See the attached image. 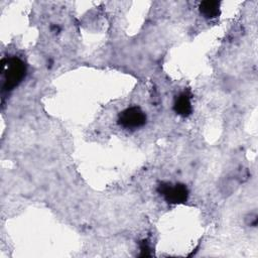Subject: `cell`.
<instances>
[{
  "label": "cell",
  "instance_id": "6da1fadb",
  "mask_svg": "<svg viewBox=\"0 0 258 258\" xmlns=\"http://www.w3.org/2000/svg\"><path fill=\"white\" fill-rule=\"evenodd\" d=\"M2 75L4 76L3 91H11L17 87L25 77L26 67L25 63L16 56L3 58L2 61Z\"/></svg>",
  "mask_w": 258,
  "mask_h": 258
},
{
  "label": "cell",
  "instance_id": "7a4b0ae2",
  "mask_svg": "<svg viewBox=\"0 0 258 258\" xmlns=\"http://www.w3.org/2000/svg\"><path fill=\"white\" fill-rule=\"evenodd\" d=\"M157 191L167 203L172 205L182 204L188 198V189L182 183L171 184L169 182H161L157 187Z\"/></svg>",
  "mask_w": 258,
  "mask_h": 258
},
{
  "label": "cell",
  "instance_id": "3957f363",
  "mask_svg": "<svg viewBox=\"0 0 258 258\" xmlns=\"http://www.w3.org/2000/svg\"><path fill=\"white\" fill-rule=\"evenodd\" d=\"M146 123L145 113L136 106L129 107L118 116V124L127 129H135Z\"/></svg>",
  "mask_w": 258,
  "mask_h": 258
},
{
  "label": "cell",
  "instance_id": "277c9868",
  "mask_svg": "<svg viewBox=\"0 0 258 258\" xmlns=\"http://www.w3.org/2000/svg\"><path fill=\"white\" fill-rule=\"evenodd\" d=\"M173 110L174 112L182 117H187L192 112V107L190 103V96L186 93H180L174 101L173 104Z\"/></svg>",
  "mask_w": 258,
  "mask_h": 258
},
{
  "label": "cell",
  "instance_id": "5b68a950",
  "mask_svg": "<svg viewBox=\"0 0 258 258\" xmlns=\"http://www.w3.org/2000/svg\"><path fill=\"white\" fill-rule=\"evenodd\" d=\"M201 14L208 19L216 18L220 15V2L214 0L203 1L199 6Z\"/></svg>",
  "mask_w": 258,
  "mask_h": 258
},
{
  "label": "cell",
  "instance_id": "8992f818",
  "mask_svg": "<svg viewBox=\"0 0 258 258\" xmlns=\"http://www.w3.org/2000/svg\"><path fill=\"white\" fill-rule=\"evenodd\" d=\"M140 251H141L140 256H142V257H147V256L151 255L150 246H149L147 240H143L140 242Z\"/></svg>",
  "mask_w": 258,
  "mask_h": 258
}]
</instances>
